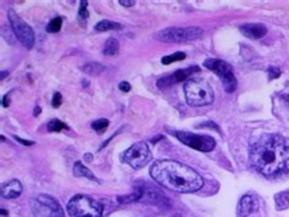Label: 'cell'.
<instances>
[{
    "mask_svg": "<svg viewBox=\"0 0 289 217\" xmlns=\"http://www.w3.org/2000/svg\"><path fill=\"white\" fill-rule=\"evenodd\" d=\"M252 167L266 177L289 172V144L278 134H263L249 149Z\"/></svg>",
    "mask_w": 289,
    "mask_h": 217,
    "instance_id": "6da1fadb",
    "label": "cell"
},
{
    "mask_svg": "<svg viewBox=\"0 0 289 217\" xmlns=\"http://www.w3.org/2000/svg\"><path fill=\"white\" fill-rule=\"evenodd\" d=\"M150 176L164 188L177 193H195L204 181L198 172L173 160H158L150 167Z\"/></svg>",
    "mask_w": 289,
    "mask_h": 217,
    "instance_id": "7a4b0ae2",
    "label": "cell"
},
{
    "mask_svg": "<svg viewBox=\"0 0 289 217\" xmlns=\"http://www.w3.org/2000/svg\"><path fill=\"white\" fill-rule=\"evenodd\" d=\"M184 94L190 106H205L214 103V91L206 81L189 78L184 83Z\"/></svg>",
    "mask_w": 289,
    "mask_h": 217,
    "instance_id": "3957f363",
    "label": "cell"
},
{
    "mask_svg": "<svg viewBox=\"0 0 289 217\" xmlns=\"http://www.w3.org/2000/svg\"><path fill=\"white\" fill-rule=\"evenodd\" d=\"M71 217H102L103 206L91 196L78 194L71 198L66 206Z\"/></svg>",
    "mask_w": 289,
    "mask_h": 217,
    "instance_id": "277c9868",
    "label": "cell"
},
{
    "mask_svg": "<svg viewBox=\"0 0 289 217\" xmlns=\"http://www.w3.org/2000/svg\"><path fill=\"white\" fill-rule=\"evenodd\" d=\"M201 36H203V30L199 27H168L156 33L155 38L166 43H179V42L199 39Z\"/></svg>",
    "mask_w": 289,
    "mask_h": 217,
    "instance_id": "5b68a950",
    "label": "cell"
},
{
    "mask_svg": "<svg viewBox=\"0 0 289 217\" xmlns=\"http://www.w3.org/2000/svg\"><path fill=\"white\" fill-rule=\"evenodd\" d=\"M31 208L35 217H65L60 204L46 194H41L31 199Z\"/></svg>",
    "mask_w": 289,
    "mask_h": 217,
    "instance_id": "8992f818",
    "label": "cell"
},
{
    "mask_svg": "<svg viewBox=\"0 0 289 217\" xmlns=\"http://www.w3.org/2000/svg\"><path fill=\"white\" fill-rule=\"evenodd\" d=\"M122 162L130 165L134 170L147 166L151 160V151L145 142H138L133 144L121 156Z\"/></svg>",
    "mask_w": 289,
    "mask_h": 217,
    "instance_id": "52a82bcc",
    "label": "cell"
},
{
    "mask_svg": "<svg viewBox=\"0 0 289 217\" xmlns=\"http://www.w3.org/2000/svg\"><path fill=\"white\" fill-rule=\"evenodd\" d=\"M204 66L206 69L211 70L212 72L216 73L218 77L222 80L223 88L226 92L233 93L237 88V80H235L233 71H232L231 65L223 60H218V59H209L204 63Z\"/></svg>",
    "mask_w": 289,
    "mask_h": 217,
    "instance_id": "ba28073f",
    "label": "cell"
},
{
    "mask_svg": "<svg viewBox=\"0 0 289 217\" xmlns=\"http://www.w3.org/2000/svg\"><path fill=\"white\" fill-rule=\"evenodd\" d=\"M173 136H175L179 142H182L183 144L189 146V148L195 149L198 151H207L214 150L216 146V142L212 137L210 136H204V134H195L190 133V132H184V131H175L172 132Z\"/></svg>",
    "mask_w": 289,
    "mask_h": 217,
    "instance_id": "9c48e42d",
    "label": "cell"
},
{
    "mask_svg": "<svg viewBox=\"0 0 289 217\" xmlns=\"http://www.w3.org/2000/svg\"><path fill=\"white\" fill-rule=\"evenodd\" d=\"M8 18H9L14 33L18 37L19 41L21 42L22 46L26 47L27 49H32V47L35 46L36 38L35 32H33L30 25H27L14 10H9Z\"/></svg>",
    "mask_w": 289,
    "mask_h": 217,
    "instance_id": "30bf717a",
    "label": "cell"
},
{
    "mask_svg": "<svg viewBox=\"0 0 289 217\" xmlns=\"http://www.w3.org/2000/svg\"><path fill=\"white\" fill-rule=\"evenodd\" d=\"M199 70L200 69H199L198 66L188 67V69H184V70H177V71L173 73V75L167 76V77H164V78H160V80L158 81V87L160 89L168 88V87L172 86V84L179 83V82L188 80L190 75H193L194 72H198Z\"/></svg>",
    "mask_w": 289,
    "mask_h": 217,
    "instance_id": "8fae6325",
    "label": "cell"
},
{
    "mask_svg": "<svg viewBox=\"0 0 289 217\" xmlns=\"http://www.w3.org/2000/svg\"><path fill=\"white\" fill-rule=\"evenodd\" d=\"M259 208V200L254 194H245L238 204V215L239 217H248Z\"/></svg>",
    "mask_w": 289,
    "mask_h": 217,
    "instance_id": "7c38bea8",
    "label": "cell"
},
{
    "mask_svg": "<svg viewBox=\"0 0 289 217\" xmlns=\"http://www.w3.org/2000/svg\"><path fill=\"white\" fill-rule=\"evenodd\" d=\"M239 30L244 36L251 39L262 38L267 33V28L260 24H245L240 26Z\"/></svg>",
    "mask_w": 289,
    "mask_h": 217,
    "instance_id": "4fadbf2b",
    "label": "cell"
},
{
    "mask_svg": "<svg viewBox=\"0 0 289 217\" xmlns=\"http://www.w3.org/2000/svg\"><path fill=\"white\" fill-rule=\"evenodd\" d=\"M22 193V184L18 179L5 183L2 185V195L5 199H15L19 198Z\"/></svg>",
    "mask_w": 289,
    "mask_h": 217,
    "instance_id": "5bb4252c",
    "label": "cell"
},
{
    "mask_svg": "<svg viewBox=\"0 0 289 217\" xmlns=\"http://www.w3.org/2000/svg\"><path fill=\"white\" fill-rule=\"evenodd\" d=\"M74 174L76 177H84V178H88L91 181H97L98 178L94 176V173L89 168H87L86 166H83L80 161L76 162L74 166Z\"/></svg>",
    "mask_w": 289,
    "mask_h": 217,
    "instance_id": "9a60e30c",
    "label": "cell"
},
{
    "mask_svg": "<svg viewBox=\"0 0 289 217\" xmlns=\"http://www.w3.org/2000/svg\"><path fill=\"white\" fill-rule=\"evenodd\" d=\"M117 53H119V42L115 38H109L104 46L103 54L106 56H114L117 55Z\"/></svg>",
    "mask_w": 289,
    "mask_h": 217,
    "instance_id": "2e32d148",
    "label": "cell"
},
{
    "mask_svg": "<svg viewBox=\"0 0 289 217\" xmlns=\"http://www.w3.org/2000/svg\"><path fill=\"white\" fill-rule=\"evenodd\" d=\"M94 28L97 32H106V31L121 30V25L117 24V22L109 21V20H103V21H100Z\"/></svg>",
    "mask_w": 289,
    "mask_h": 217,
    "instance_id": "e0dca14e",
    "label": "cell"
},
{
    "mask_svg": "<svg viewBox=\"0 0 289 217\" xmlns=\"http://www.w3.org/2000/svg\"><path fill=\"white\" fill-rule=\"evenodd\" d=\"M274 201L278 210H285L289 207V190L282 191V193L274 195Z\"/></svg>",
    "mask_w": 289,
    "mask_h": 217,
    "instance_id": "ac0fdd59",
    "label": "cell"
},
{
    "mask_svg": "<svg viewBox=\"0 0 289 217\" xmlns=\"http://www.w3.org/2000/svg\"><path fill=\"white\" fill-rule=\"evenodd\" d=\"M82 70L91 76H98V75H100L104 70H105V67L98 63H88L84 65V66L82 67Z\"/></svg>",
    "mask_w": 289,
    "mask_h": 217,
    "instance_id": "d6986e66",
    "label": "cell"
},
{
    "mask_svg": "<svg viewBox=\"0 0 289 217\" xmlns=\"http://www.w3.org/2000/svg\"><path fill=\"white\" fill-rule=\"evenodd\" d=\"M108 127L109 120H106V118H99V120L94 121V122L92 123V128H93L98 134H103L104 132L108 129Z\"/></svg>",
    "mask_w": 289,
    "mask_h": 217,
    "instance_id": "ffe728a7",
    "label": "cell"
},
{
    "mask_svg": "<svg viewBox=\"0 0 289 217\" xmlns=\"http://www.w3.org/2000/svg\"><path fill=\"white\" fill-rule=\"evenodd\" d=\"M48 129H49V132H61L64 129H69V126L55 118V120H52L48 123Z\"/></svg>",
    "mask_w": 289,
    "mask_h": 217,
    "instance_id": "44dd1931",
    "label": "cell"
},
{
    "mask_svg": "<svg viewBox=\"0 0 289 217\" xmlns=\"http://www.w3.org/2000/svg\"><path fill=\"white\" fill-rule=\"evenodd\" d=\"M61 26H63V19H61V18L53 19L52 21H50L49 24H48L47 32H49V33H58L59 31L61 30Z\"/></svg>",
    "mask_w": 289,
    "mask_h": 217,
    "instance_id": "7402d4cb",
    "label": "cell"
},
{
    "mask_svg": "<svg viewBox=\"0 0 289 217\" xmlns=\"http://www.w3.org/2000/svg\"><path fill=\"white\" fill-rule=\"evenodd\" d=\"M183 59H186V54H183V53H176V54L173 55H168L162 58L161 63L164 65H170L172 63H176V61H182Z\"/></svg>",
    "mask_w": 289,
    "mask_h": 217,
    "instance_id": "603a6c76",
    "label": "cell"
},
{
    "mask_svg": "<svg viewBox=\"0 0 289 217\" xmlns=\"http://www.w3.org/2000/svg\"><path fill=\"white\" fill-rule=\"evenodd\" d=\"M87 7H88V2H81L80 13H78L80 19L86 20L87 18H88V10H87Z\"/></svg>",
    "mask_w": 289,
    "mask_h": 217,
    "instance_id": "cb8c5ba5",
    "label": "cell"
},
{
    "mask_svg": "<svg viewBox=\"0 0 289 217\" xmlns=\"http://www.w3.org/2000/svg\"><path fill=\"white\" fill-rule=\"evenodd\" d=\"M61 104H63V97H61L60 93H55L54 97H53V103H52L53 108L55 109L60 108Z\"/></svg>",
    "mask_w": 289,
    "mask_h": 217,
    "instance_id": "d4e9b609",
    "label": "cell"
},
{
    "mask_svg": "<svg viewBox=\"0 0 289 217\" xmlns=\"http://www.w3.org/2000/svg\"><path fill=\"white\" fill-rule=\"evenodd\" d=\"M279 75L280 71L277 67H270V69H268V78H270V80H274V78L278 77Z\"/></svg>",
    "mask_w": 289,
    "mask_h": 217,
    "instance_id": "484cf974",
    "label": "cell"
},
{
    "mask_svg": "<svg viewBox=\"0 0 289 217\" xmlns=\"http://www.w3.org/2000/svg\"><path fill=\"white\" fill-rule=\"evenodd\" d=\"M119 88H120V91L127 93V92L131 91V84L128 83V82L123 81V82H121V83L119 84Z\"/></svg>",
    "mask_w": 289,
    "mask_h": 217,
    "instance_id": "4316f807",
    "label": "cell"
},
{
    "mask_svg": "<svg viewBox=\"0 0 289 217\" xmlns=\"http://www.w3.org/2000/svg\"><path fill=\"white\" fill-rule=\"evenodd\" d=\"M119 3L122 5V7H133L134 5L133 0H120Z\"/></svg>",
    "mask_w": 289,
    "mask_h": 217,
    "instance_id": "83f0119b",
    "label": "cell"
},
{
    "mask_svg": "<svg viewBox=\"0 0 289 217\" xmlns=\"http://www.w3.org/2000/svg\"><path fill=\"white\" fill-rule=\"evenodd\" d=\"M15 139L18 140V142L22 143L24 145H33V144H35L33 142H30V140H24V139H21V138H19V137H15Z\"/></svg>",
    "mask_w": 289,
    "mask_h": 217,
    "instance_id": "f1b7e54d",
    "label": "cell"
},
{
    "mask_svg": "<svg viewBox=\"0 0 289 217\" xmlns=\"http://www.w3.org/2000/svg\"><path fill=\"white\" fill-rule=\"evenodd\" d=\"M9 95H5L4 97V101H3V106H4V108H8V106H9Z\"/></svg>",
    "mask_w": 289,
    "mask_h": 217,
    "instance_id": "f546056e",
    "label": "cell"
},
{
    "mask_svg": "<svg viewBox=\"0 0 289 217\" xmlns=\"http://www.w3.org/2000/svg\"><path fill=\"white\" fill-rule=\"evenodd\" d=\"M33 114H35V116H38V115L41 114V108H39V106H37V108L35 109V112H33Z\"/></svg>",
    "mask_w": 289,
    "mask_h": 217,
    "instance_id": "4dcf8cb0",
    "label": "cell"
},
{
    "mask_svg": "<svg viewBox=\"0 0 289 217\" xmlns=\"http://www.w3.org/2000/svg\"><path fill=\"white\" fill-rule=\"evenodd\" d=\"M2 212H3V215H8V212L4 210V208H3V210H2Z\"/></svg>",
    "mask_w": 289,
    "mask_h": 217,
    "instance_id": "1f68e13d",
    "label": "cell"
},
{
    "mask_svg": "<svg viewBox=\"0 0 289 217\" xmlns=\"http://www.w3.org/2000/svg\"><path fill=\"white\" fill-rule=\"evenodd\" d=\"M285 101H287V104H288V108H289V94H288V97L285 98Z\"/></svg>",
    "mask_w": 289,
    "mask_h": 217,
    "instance_id": "d6a6232c",
    "label": "cell"
}]
</instances>
